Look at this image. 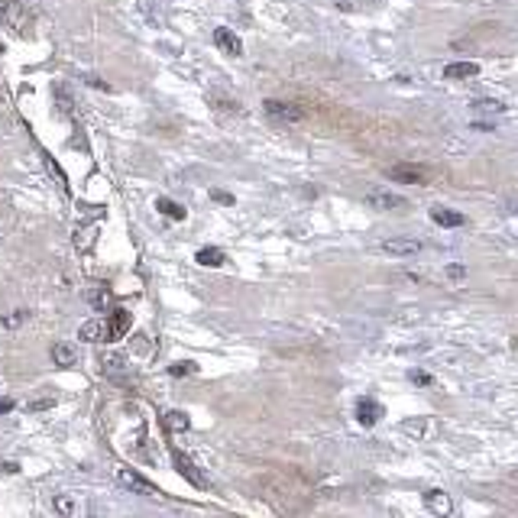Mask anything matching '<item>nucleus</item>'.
I'll list each match as a JSON object with an SVG mask.
<instances>
[{"label":"nucleus","instance_id":"17","mask_svg":"<svg viewBox=\"0 0 518 518\" xmlns=\"http://www.w3.org/2000/svg\"><path fill=\"white\" fill-rule=\"evenodd\" d=\"M156 207H159L166 217H175V221H185V207L178 205V201H168V198H159L156 201Z\"/></svg>","mask_w":518,"mask_h":518},{"label":"nucleus","instance_id":"14","mask_svg":"<svg viewBox=\"0 0 518 518\" xmlns=\"http://www.w3.org/2000/svg\"><path fill=\"white\" fill-rule=\"evenodd\" d=\"M201 263V266H211V269H217V266H224L227 263V256H224L217 246H205V250H198V256H195Z\"/></svg>","mask_w":518,"mask_h":518},{"label":"nucleus","instance_id":"12","mask_svg":"<svg viewBox=\"0 0 518 518\" xmlns=\"http://www.w3.org/2000/svg\"><path fill=\"white\" fill-rule=\"evenodd\" d=\"M52 363L62 366V369H69V366L78 363V350L71 347V343H55L52 347Z\"/></svg>","mask_w":518,"mask_h":518},{"label":"nucleus","instance_id":"20","mask_svg":"<svg viewBox=\"0 0 518 518\" xmlns=\"http://www.w3.org/2000/svg\"><path fill=\"white\" fill-rule=\"evenodd\" d=\"M476 110H489V114H499V110H505V104H499V100H476Z\"/></svg>","mask_w":518,"mask_h":518},{"label":"nucleus","instance_id":"18","mask_svg":"<svg viewBox=\"0 0 518 518\" xmlns=\"http://www.w3.org/2000/svg\"><path fill=\"white\" fill-rule=\"evenodd\" d=\"M166 427H168V431H188L191 421H188V415H185V412H168L166 415Z\"/></svg>","mask_w":518,"mask_h":518},{"label":"nucleus","instance_id":"1","mask_svg":"<svg viewBox=\"0 0 518 518\" xmlns=\"http://www.w3.org/2000/svg\"><path fill=\"white\" fill-rule=\"evenodd\" d=\"M114 476H117V483H120L127 493H133V495H159V489H156L149 480H143L137 470H127V466H120Z\"/></svg>","mask_w":518,"mask_h":518},{"label":"nucleus","instance_id":"6","mask_svg":"<svg viewBox=\"0 0 518 518\" xmlns=\"http://www.w3.org/2000/svg\"><path fill=\"white\" fill-rule=\"evenodd\" d=\"M78 337H81L84 343H104V340H110V328H107L100 318H91V321H84L81 324Z\"/></svg>","mask_w":518,"mask_h":518},{"label":"nucleus","instance_id":"22","mask_svg":"<svg viewBox=\"0 0 518 518\" xmlns=\"http://www.w3.org/2000/svg\"><path fill=\"white\" fill-rule=\"evenodd\" d=\"M55 505H59L62 515H71V512H75V502H69L65 495H59V499H55Z\"/></svg>","mask_w":518,"mask_h":518},{"label":"nucleus","instance_id":"10","mask_svg":"<svg viewBox=\"0 0 518 518\" xmlns=\"http://www.w3.org/2000/svg\"><path fill=\"white\" fill-rule=\"evenodd\" d=\"M382 418V405L376 402V398H359L357 402V421L359 425H376V421Z\"/></svg>","mask_w":518,"mask_h":518},{"label":"nucleus","instance_id":"23","mask_svg":"<svg viewBox=\"0 0 518 518\" xmlns=\"http://www.w3.org/2000/svg\"><path fill=\"white\" fill-rule=\"evenodd\" d=\"M195 369H198L195 363H175L172 366V376H185V373H195Z\"/></svg>","mask_w":518,"mask_h":518},{"label":"nucleus","instance_id":"24","mask_svg":"<svg viewBox=\"0 0 518 518\" xmlns=\"http://www.w3.org/2000/svg\"><path fill=\"white\" fill-rule=\"evenodd\" d=\"M30 408H33V412H42V408H52V398H39V402H33Z\"/></svg>","mask_w":518,"mask_h":518},{"label":"nucleus","instance_id":"7","mask_svg":"<svg viewBox=\"0 0 518 518\" xmlns=\"http://www.w3.org/2000/svg\"><path fill=\"white\" fill-rule=\"evenodd\" d=\"M266 114L269 117H279V120H289V123H298V120H305V110L295 104H282V100H266Z\"/></svg>","mask_w":518,"mask_h":518},{"label":"nucleus","instance_id":"5","mask_svg":"<svg viewBox=\"0 0 518 518\" xmlns=\"http://www.w3.org/2000/svg\"><path fill=\"white\" fill-rule=\"evenodd\" d=\"M386 175L398 185H425L427 182V172L425 168H415V166H392Z\"/></svg>","mask_w":518,"mask_h":518},{"label":"nucleus","instance_id":"3","mask_svg":"<svg viewBox=\"0 0 518 518\" xmlns=\"http://www.w3.org/2000/svg\"><path fill=\"white\" fill-rule=\"evenodd\" d=\"M366 205L376 207V211H402L408 201L402 195H392V191H369L366 195Z\"/></svg>","mask_w":518,"mask_h":518},{"label":"nucleus","instance_id":"4","mask_svg":"<svg viewBox=\"0 0 518 518\" xmlns=\"http://www.w3.org/2000/svg\"><path fill=\"white\" fill-rule=\"evenodd\" d=\"M172 464H175V470L182 473V476H185V480L191 483V486H198V489H207V480H205V476H201V473H198V466L191 464V460L185 457L182 450H172Z\"/></svg>","mask_w":518,"mask_h":518},{"label":"nucleus","instance_id":"16","mask_svg":"<svg viewBox=\"0 0 518 518\" xmlns=\"http://www.w3.org/2000/svg\"><path fill=\"white\" fill-rule=\"evenodd\" d=\"M130 324H133V314L130 311H114V321H110V340H117V337L127 334Z\"/></svg>","mask_w":518,"mask_h":518},{"label":"nucleus","instance_id":"21","mask_svg":"<svg viewBox=\"0 0 518 518\" xmlns=\"http://www.w3.org/2000/svg\"><path fill=\"white\" fill-rule=\"evenodd\" d=\"M211 198L217 201V205H234V195H227V191H221V188H214Z\"/></svg>","mask_w":518,"mask_h":518},{"label":"nucleus","instance_id":"9","mask_svg":"<svg viewBox=\"0 0 518 518\" xmlns=\"http://www.w3.org/2000/svg\"><path fill=\"white\" fill-rule=\"evenodd\" d=\"M480 75V65L476 62H450L444 69V78L447 81H466V78H476Z\"/></svg>","mask_w":518,"mask_h":518},{"label":"nucleus","instance_id":"8","mask_svg":"<svg viewBox=\"0 0 518 518\" xmlns=\"http://www.w3.org/2000/svg\"><path fill=\"white\" fill-rule=\"evenodd\" d=\"M214 46L221 49V52H227V55H234V59H240L243 55V42L236 39V33H230V30H214Z\"/></svg>","mask_w":518,"mask_h":518},{"label":"nucleus","instance_id":"15","mask_svg":"<svg viewBox=\"0 0 518 518\" xmlns=\"http://www.w3.org/2000/svg\"><path fill=\"white\" fill-rule=\"evenodd\" d=\"M88 301H91V308H98V311H107V308H110V292H107V285H91V289H88Z\"/></svg>","mask_w":518,"mask_h":518},{"label":"nucleus","instance_id":"27","mask_svg":"<svg viewBox=\"0 0 518 518\" xmlns=\"http://www.w3.org/2000/svg\"><path fill=\"white\" fill-rule=\"evenodd\" d=\"M7 412H13V402H10V398H0V415H7Z\"/></svg>","mask_w":518,"mask_h":518},{"label":"nucleus","instance_id":"2","mask_svg":"<svg viewBox=\"0 0 518 518\" xmlns=\"http://www.w3.org/2000/svg\"><path fill=\"white\" fill-rule=\"evenodd\" d=\"M379 250L388 253V256H418L425 250V243L415 240V236H388V240H382Z\"/></svg>","mask_w":518,"mask_h":518},{"label":"nucleus","instance_id":"26","mask_svg":"<svg viewBox=\"0 0 518 518\" xmlns=\"http://www.w3.org/2000/svg\"><path fill=\"white\" fill-rule=\"evenodd\" d=\"M447 275H450V279H464V266H450Z\"/></svg>","mask_w":518,"mask_h":518},{"label":"nucleus","instance_id":"19","mask_svg":"<svg viewBox=\"0 0 518 518\" xmlns=\"http://www.w3.org/2000/svg\"><path fill=\"white\" fill-rule=\"evenodd\" d=\"M104 366H107V373L114 376V379H123L120 373H127V363H123V357H117V353H107Z\"/></svg>","mask_w":518,"mask_h":518},{"label":"nucleus","instance_id":"11","mask_svg":"<svg viewBox=\"0 0 518 518\" xmlns=\"http://www.w3.org/2000/svg\"><path fill=\"white\" fill-rule=\"evenodd\" d=\"M431 221L437 227H464L466 217L460 211H450V207H431Z\"/></svg>","mask_w":518,"mask_h":518},{"label":"nucleus","instance_id":"13","mask_svg":"<svg viewBox=\"0 0 518 518\" xmlns=\"http://www.w3.org/2000/svg\"><path fill=\"white\" fill-rule=\"evenodd\" d=\"M425 505L431 512H437V515H447L450 512V499H447V493H441V489H431V493L425 495Z\"/></svg>","mask_w":518,"mask_h":518},{"label":"nucleus","instance_id":"25","mask_svg":"<svg viewBox=\"0 0 518 518\" xmlns=\"http://www.w3.org/2000/svg\"><path fill=\"white\" fill-rule=\"evenodd\" d=\"M412 382H418V386H427V382H431V376H427V373H412Z\"/></svg>","mask_w":518,"mask_h":518}]
</instances>
